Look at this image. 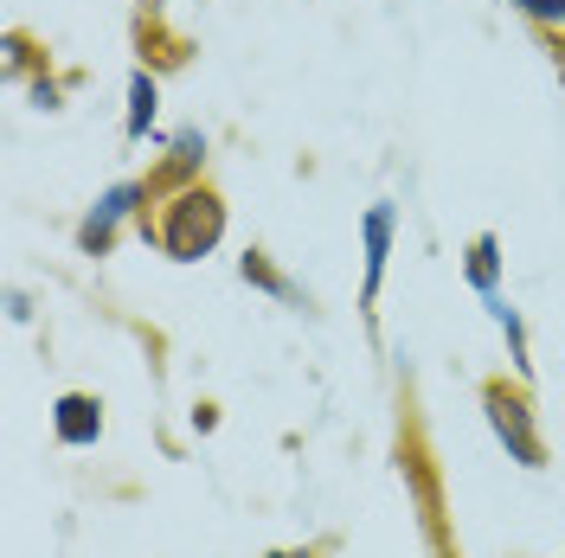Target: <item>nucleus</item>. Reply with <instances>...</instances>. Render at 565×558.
<instances>
[{
    "label": "nucleus",
    "mask_w": 565,
    "mask_h": 558,
    "mask_svg": "<svg viewBox=\"0 0 565 558\" xmlns=\"http://www.w3.org/2000/svg\"><path fill=\"white\" fill-rule=\"evenodd\" d=\"M218 238H225V200L212 186H180L161 206V218H154V245L174 264H200Z\"/></svg>",
    "instance_id": "1"
},
{
    "label": "nucleus",
    "mask_w": 565,
    "mask_h": 558,
    "mask_svg": "<svg viewBox=\"0 0 565 558\" xmlns=\"http://www.w3.org/2000/svg\"><path fill=\"white\" fill-rule=\"evenodd\" d=\"M482 411H489V430L501 437L508 462H521V469H546V443H540V423H533V405H527L521 385L489 379L482 385Z\"/></svg>",
    "instance_id": "2"
},
{
    "label": "nucleus",
    "mask_w": 565,
    "mask_h": 558,
    "mask_svg": "<svg viewBox=\"0 0 565 558\" xmlns=\"http://www.w3.org/2000/svg\"><path fill=\"white\" fill-rule=\"evenodd\" d=\"M141 200H148V180H116L104 200L90 206V218L77 225V250H84V257H109V250H116V232L141 212Z\"/></svg>",
    "instance_id": "3"
},
{
    "label": "nucleus",
    "mask_w": 565,
    "mask_h": 558,
    "mask_svg": "<svg viewBox=\"0 0 565 558\" xmlns=\"http://www.w3.org/2000/svg\"><path fill=\"white\" fill-rule=\"evenodd\" d=\"M392 232H398V212H392V206H366V218H360V245H366V289H360V309H366V314H373L380 282H386Z\"/></svg>",
    "instance_id": "4"
},
{
    "label": "nucleus",
    "mask_w": 565,
    "mask_h": 558,
    "mask_svg": "<svg viewBox=\"0 0 565 558\" xmlns=\"http://www.w3.org/2000/svg\"><path fill=\"white\" fill-rule=\"evenodd\" d=\"M52 430H58L65 450H90V443L104 437V405H97L90 391H65V398L52 405Z\"/></svg>",
    "instance_id": "5"
},
{
    "label": "nucleus",
    "mask_w": 565,
    "mask_h": 558,
    "mask_svg": "<svg viewBox=\"0 0 565 558\" xmlns=\"http://www.w3.org/2000/svg\"><path fill=\"white\" fill-rule=\"evenodd\" d=\"M238 277H245L250 289H264V296H277V302H302V289L282 277V270L270 264V257H264V250H245V257H238Z\"/></svg>",
    "instance_id": "6"
},
{
    "label": "nucleus",
    "mask_w": 565,
    "mask_h": 558,
    "mask_svg": "<svg viewBox=\"0 0 565 558\" xmlns=\"http://www.w3.org/2000/svg\"><path fill=\"white\" fill-rule=\"evenodd\" d=\"M482 302H489V314L501 321V334H508V360H514V373L533 379V353H527V321H521V309H508L501 296H482Z\"/></svg>",
    "instance_id": "7"
},
{
    "label": "nucleus",
    "mask_w": 565,
    "mask_h": 558,
    "mask_svg": "<svg viewBox=\"0 0 565 558\" xmlns=\"http://www.w3.org/2000/svg\"><path fill=\"white\" fill-rule=\"evenodd\" d=\"M154 109H161V84L148 77V71H129V141H141L148 136V122H154Z\"/></svg>",
    "instance_id": "8"
},
{
    "label": "nucleus",
    "mask_w": 565,
    "mask_h": 558,
    "mask_svg": "<svg viewBox=\"0 0 565 558\" xmlns=\"http://www.w3.org/2000/svg\"><path fill=\"white\" fill-rule=\"evenodd\" d=\"M462 270H469V282H476L482 296H501V289H494V277H501V238L482 232V238L469 245V264H462Z\"/></svg>",
    "instance_id": "9"
},
{
    "label": "nucleus",
    "mask_w": 565,
    "mask_h": 558,
    "mask_svg": "<svg viewBox=\"0 0 565 558\" xmlns=\"http://www.w3.org/2000/svg\"><path fill=\"white\" fill-rule=\"evenodd\" d=\"M200 168H206V136H200V129H180L174 154H168V168H161V180H193Z\"/></svg>",
    "instance_id": "10"
},
{
    "label": "nucleus",
    "mask_w": 565,
    "mask_h": 558,
    "mask_svg": "<svg viewBox=\"0 0 565 558\" xmlns=\"http://www.w3.org/2000/svg\"><path fill=\"white\" fill-rule=\"evenodd\" d=\"M533 26H565V0H514Z\"/></svg>",
    "instance_id": "11"
},
{
    "label": "nucleus",
    "mask_w": 565,
    "mask_h": 558,
    "mask_svg": "<svg viewBox=\"0 0 565 558\" xmlns=\"http://www.w3.org/2000/svg\"><path fill=\"white\" fill-rule=\"evenodd\" d=\"M264 558H321L316 546H296V552H264Z\"/></svg>",
    "instance_id": "12"
},
{
    "label": "nucleus",
    "mask_w": 565,
    "mask_h": 558,
    "mask_svg": "<svg viewBox=\"0 0 565 558\" xmlns=\"http://www.w3.org/2000/svg\"><path fill=\"white\" fill-rule=\"evenodd\" d=\"M559 65H565V39H559Z\"/></svg>",
    "instance_id": "13"
}]
</instances>
